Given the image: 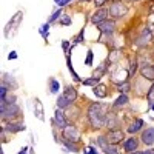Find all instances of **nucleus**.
<instances>
[{
    "mask_svg": "<svg viewBox=\"0 0 154 154\" xmlns=\"http://www.w3.org/2000/svg\"><path fill=\"white\" fill-rule=\"evenodd\" d=\"M82 42H83V29L79 32V35L74 38V45H75V43H82Z\"/></svg>",
    "mask_w": 154,
    "mask_h": 154,
    "instance_id": "obj_35",
    "label": "nucleus"
},
{
    "mask_svg": "<svg viewBox=\"0 0 154 154\" xmlns=\"http://www.w3.org/2000/svg\"><path fill=\"white\" fill-rule=\"evenodd\" d=\"M106 2H109V0H94V3H96V6H97V8H102Z\"/></svg>",
    "mask_w": 154,
    "mask_h": 154,
    "instance_id": "obj_38",
    "label": "nucleus"
},
{
    "mask_svg": "<svg viewBox=\"0 0 154 154\" xmlns=\"http://www.w3.org/2000/svg\"><path fill=\"white\" fill-rule=\"evenodd\" d=\"M2 85H5L8 89H12V88H17L19 85H17V82H16V79L12 77L11 74H8V72H5L3 75H2Z\"/></svg>",
    "mask_w": 154,
    "mask_h": 154,
    "instance_id": "obj_14",
    "label": "nucleus"
},
{
    "mask_svg": "<svg viewBox=\"0 0 154 154\" xmlns=\"http://www.w3.org/2000/svg\"><path fill=\"white\" fill-rule=\"evenodd\" d=\"M60 25H63V26H68V25H71V19L68 16H62L60 17Z\"/></svg>",
    "mask_w": 154,
    "mask_h": 154,
    "instance_id": "obj_32",
    "label": "nucleus"
},
{
    "mask_svg": "<svg viewBox=\"0 0 154 154\" xmlns=\"http://www.w3.org/2000/svg\"><path fill=\"white\" fill-rule=\"evenodd\" d=\"M54 2H56V3H57V5L60 6V8H63V6L66 5V3H69L71 0H54Z\"/></svg>",
    "mask_w": 154,
    "mask_h": 154,
    "instance_id": "obj_37",
    "label": "nucleus"
},
{
    "mask_svg": "<svg viewBox=\"0 0 154 154\" xmlns=\"http://www.w3.org/2000/svg\"><path fill=\"white\" fill-rule=\"evenodd\" d=\"M97 28L100 29L102 34L111 35V34L116 31V22H114V20H105V22H102L100 25H97Z\"/></svg>",
    "mask_w": 154,
    "mask_h": 154,
    "instance_id": "obj_6",
    "label": "nucleus"
},
{
    "mask_svg": "<svg viewBox=\"0 0 154 154\" xmlns=\"http://www.w3.org/2000/svg\"><path fill=\"white\" fill-rule=\"evenodd\" d=\"M106 128L111 131V130H117L119 128V119L116 117V114H108L106 116V122H105Z\"/></svg>",
    "mask_w": 154,
    "mask_h": 154,
    "instance_id": "obj_16",
    "label": "nucleus"
},
{
    "mask_svg": "<svg viewBox=\"0 0 154 154\" xmlns=\"http://www.w3.org/2000/svg\"><path fill=\"white\" fill-rule=\"evenodd\" d=\"M148 94H146V100H148V103L152 106L154 105V82H152V85H151V88L146 91Z\"/></svg>",
    "mask_w": 154,
    "mask_h": 154,
    "instance_id": "obj_26",
    "label": "nucleus"
},
{
    "mask_svg": "<svg viewBox=\"0 0 154 154\" xmlns=\"http://www.w3.org/2000/svg\"><path fill=\"white\" fill-rule=\"evenodd\" d=\"M60 17H62V9H57V11H54L53 14L49 16V19H48V23L51 25L53 22H56V20H57V19H60Z\"/></svg>",
    "mask_w": 154,
    "mask_h": 154,
    "instance_id": "obj_28",
    "label": "nucleus"
},
{
    "mask_svg": "<svg viewBox=\"0 0 154 154\" xmlns=\"http://www.w3.org/2000/svg\"><path fill=\"white\" fill-rule=\"evenodd\" d=\"M82 83L85 85V86H97L100 82H99V79H96V77H88V79H83L82 80Z\"/></svg>",
    "mask_w": 154,
    "mask_h": 154,
    "instance_id": "obj_23",
    "label": "nucleus"
},
{
    "mask_svg": "<svg viewBox=\"0 0 154 154\" xmlns=\"http://www.w3.org/2000/svg\"><path fill=\"white\" fill-rule=\"evenodd\" d=\"M5 130L9 131V133H20V131L25 130V126L22 123H12V122H9V123H6Z\"/></svg>",
    "mask_w": 154,
    "mask_h": 154,
    "instance_id": "obj_20",
    "label": "nucleus"
},
{
    "mask_svg": "<svg viewBox=\"0 0 154 154\" xmlns=\"http://www.w3.org/2000/svg\"><path fill=\"white\" fill-rule=\"evenodd\" d=\"M22 17H23V12L19 11V12H16V16L8 22V25L5 26V37H6V38L11 37V28H12V32L16 34V29H17V26H19L20 22H22Z\"/></svg>",
    "mask_w": 154,
    "mask_h": 154,
    "instance_id": "obj_3",
    "label": "nucleus"
},
{
    "mask_svg": "<svg viewBox=\"0 0 154 154\" xmlns=\"http://www.w3.org/2000/svg\"><path fill=\"white\" fill-rule=\"evenodd\" d=\"M151 109H152V111H154V105H152V106H151Z\"/></svg>",
    "mask_w": 154,
    "mask_h": 154,
    "instance_id": "obj_44",
    "label": "nucleus"
},
{
    "mask_svg": "<svg viewBox=\"0 0 154 154\" xmlns=\"http://www.w3.org/2000/svg\"><path fill=\"white\" fill-rule=\"evenodd\" d=\"M49 85H51V89H49V93H51V94H56V93H59V88H60V85H59V82H57L56 79H53V77H51V79H49Z\"/></svg>",
    "mask_w": 154,
    "mask_h": 154,
    "instance_id": "obj_24",
    "label": "nucleus"
},
{
    "mask_svg": "<svg viewBox=\"0 0 154 154\" xmlns=\"http://www.w3.org/2000/svg\"><path fill=\"white\" fill-rule=\"evenodd\" d=\"M68 106H69V103L65 100V97L59 96V97H57V108H59V109H65V108H68Z\"/></svg>",
    "mask_w": 154,
    "mask_h": 154,
    "instance_id": "obj_25",
    "label": "nucleus"
},
{
    "mask_svg": "<svg viewBox=\"0 0 154 154\" xmlns=\"http://www.w3.org/2000/svg\"><path fill=\"white\" fill-rule=\"evenodd\" d=\"M6 94H8V88L5 85H2V86H0V100L6 99Z\"/></svg>",
    "mask_w": 154,
    "mask_h": 154,
    "instance_id": "obj_33",
    "label": "nucleus"
},
{
    "mask_svg": "<svg viewBox=\"0 0 154 154\" xmlns=\"http://www.w3.org/2000/svg\"><path fill=\"white\" fill-rule=\"evenodd\" d=\"M142 126H143V120H142V119H136V120L133 122V125H130V128H128V133L134 134V133H137Z\"/></svg>",
    "mask_w": 154,
    "mask_h": 154,
    "instance_id": "obj_21",
    "label": "nucleus"
},
{
    "mask_svg": "<svg viewBox=\"0 0 154 154\" xmlns=\"http://www.w3.org/2000/svg\"><path fill=\"white\" fill-rule=\"evenodd\" d=\"M151 38H152V34H151V29L146 28L143 29L142 32H140V37H139V40H137V45L139 46H145L151 42Z\"/></svg>",
    "mask_w": 154,
    "mask_h": 154,
    "instance_id": "obj_13",
    "label": "nucleus"
},
{
    "mask_svg": "<svg viewBox=\"0 0 154 154\" xmlns=\"http://www.w3.org/2000/svg\"><path fill=\"white\" fill-rule=\"evenodd\" d=\"M106 105L105 103H91L88 108V120L94 130H99L106 122Z\"/></svg>",
    "mask_w": 154,
    "mask_h": 154,
    "instance_id": "obj_1",
    "label": "nucleus"
},
{
    "mask_svg": "<svg viewBox=\"0 0 154 154\" xmlns=\"http://www.w3.org/2000/svg\"><path fill=\"white\" fill-rule=\"evenodd\" d=\"M34 114L38 120H45V112H43V106H42V102L40 99H34Z\"/></svg>",
    "mask_w": 154,
    "mask_h": 154,
    "instance_id": "obj_15",
    "label": "nucleus"
},
{
    "mask_svg": "<svg viewBox=\"0 0 154 154\" xmlns=\"http://www.w3.org/2000/svg\"><path fill=\"white\" fill-rule=\"evenodd\" d=\"M140 75L146 80H154V66L152 65H145L140 69Z\"/></svg>",
    "mask_w": 154,
    "mask_h": 154,
    "instance_id": "obj_17",
    "label": "nucleus"
},
{
    "mask_svg": "<svg viewBox=\"0 0 154 154\" xmlns=\"http://www.w3.org/2000/svg\"><path fill=\"white\" fill-rule=\"evenodd\" d=\"M116 86H117V89L122 94H128V93H130V89H131V83L130 82H123V83H119Z\"/></svg>",
    "mask_w": 154,
    "mask_h": 154,
    "instance_id": "obj_22",
    "label": "nucleus"
},
{
    "mask_svg": "<svg viewBox=\"0 0 154 154\" xmlns=\"http://www.w3.org/2000/svg\"><path fill=\"white\" fill-rule=\"evenodd\" d=\"M62 137L63 139H66V140H69V142H79V139H80V133H79V130H77L75 126H66V128H63L62 130Z\"/></svg>",
    "mask_w": 154,
    "mask_h": 154,
    "instance_id": "obj_4",
    "label": "nucleus"
},
{
    "mask_svg": "<svg viewBox=\"0 0 154 154\" xmlns=\"http://www.w3.org/2000/svg\"><path fill=\"white\" fill-rule=\"evenodd\" d=\"M126 12H128V6L123 2H114L108 8V14L112 19H120V17H123L126 14Z\"/></svg>",
    "mask_w": 154,
    "mask_h": 154,
    "instance_id": "obj_2",
    "label": "nucleus"
},
{
    "mask_svg": "<svg viewBox=\"0 0 154 154\" xmlns=\"http://www.w3.org/2000/svg\"><path fill=\"white\" fill-rule=\"evenodd\" d=\"M62 48H63V51H65V54H66L68 51L71 49V48H69V42H68V40H63V42H62Z\"/></svg>",
    "mask_w": 154,
    "mask_h": 154,
    "instance_id": "obj_36",
    "label": "nucleus"
},
{
    "mask_svg": "<svg viewBox=\"0 0 154 154\" xmlns=\"http://www.w3.org/2000/svg\"><path fill=\"white\" fill-rule=\"evenodd\" d=\"M48 29H49V23H45L43 26L40 28V34H42V37L45 38V40H46V38H48V32H49Z\"/></svg>",
    "mask_w": 154,
    "mask_h": 154,
    "instance_id": "obj_30",
    "label": "nucleus"
},
{
    "mask_svg": "<svg viewBox=\"0 0 154 154\" xmlns=\"http://www.w3.org/2000/svg\"><path fill=\"white\" fill-rule=\"evenodd\" d=\"M26 152H28V146H23V148H22V149H20L17 154H26Z\"/></svg>",
    "mask_w": 154,
    "mask_h": 154,
    "instance_id": "obj_40",
    "label": "nucleus"
},
{
    "mask_svg": "<svg viewBox=\"0 0 154 154\" xmlns=\"http://www.w3.org/2000/svg\"><path fill=\"white\" fill-rule=\"evenodd\" d=\"M62 145H65L69 151H79V148H77V146L74 145V142H69V140L63 139V137H62Z\"/></svg>",
    "mask_w": 154,
    "mask_h": 154,
    "instance_id": "obj_27",
    "label": "nucleus"
},
{
    "mask_svg": "<svg viewBox=\"0 0 154 154\" xmlns=\"http://www.w3.org/2000/svg\"><path fill=\"white\" fill-rule=\"evenodd\" d=\"M54 123L59 126V128H66L68 126V123H66V117H65V112H63L62 109H56V112H54Z\"/></svg>",
    "mask_w": 154,
    "mask_h": 154,
    "instance_id": "obj_10",
    "label": "nucleus"
},
{
    "mask_svg": "<svg viewBox=\"0 0 154 154\" xmlns=\"http://www.w3.org/2000/svg\"><path fill=\"white\" fill-rule=\"evenodd\" d=\"M93 93H94L99 99H105V97L108 96V88H106V85H103V83H99L97 86L93 88Z\"/></svg>",
    "mask_w": 154,
    "mask_h": 154,
    "instance_id": "obj_18",
    "label": "nucleus"
},
{
    "mask_svg": "<svg viewBox=\"0 0 154 154\" xmlns=\"http://www.w3.org/2000/svg\"><path fill=\"white\" fill-rule=\"evenodd\" d=\"M85 63H86L88 66L93 65V51H91V49L88 51V56H86V59H85Z\"/></svg>",
    "mask_w": 154,
    "mask_h": 154,
    "instance_id": "obj_34",
    "label": "nucleus"
},
{
    "mask_svg": "<svg viewBox=\"0 0 154 154\" xmlns=\"http://www.w3.org/2000/svg\"><path fill=\"white\" fill-rule=\"evenodd\" d=\"M128 75H130V72H128L126 69H116L111 77H112V82L116 85H119V83L128 82Z\"/></svg>",
    "mask_w": 154,
    "mask_h": 154,
    "instance_id": "obj_7",
    "label": "nucleus"
},
{
    "mask_svg": "<svg viewBox=\"0 0 154 154\" xmlns=\"http://www.w3.org/2000/svg\"><path fill=\"white\" fill-rule=\"evenodd\" d=\"M85 154H91V151H86V149H85Z\"/></svg>",
    "mask_w": 154,
    "mask_h": 154,
    "instance_id": "obj_42",
    "label": "nucleus"
},
{
    "mask_svg": "<svg viewBox=\"0 0 154 154\" xmlns=\"http://www.w3.org/2000/svg\"><path fill=\"white\" fill-rule=\"evenodd\" d=\"M142 142L146 145V146H151L152 143H154V128L152 126H148L146 130H143V133H142Z\"/></svg>",
    "mask_w": 154,
    "mask_h": 154,
    "instance_id": "obj_9",
    "label": "nucleus"
},
{
    "mask_svg": "<svg viewBox=\"0 0 154 154\" xmlns=\"http://www.w3.org/2000/svg\"><path fill=\"white\" fill-rule=\"evenodd\" d=\"M89 151H91V154H99V151H97L94 146H89Z\"/></svg>",
    "mask_w": 154,
    "mask_h": 154,
    "instance_id": "obj_41",
    "label": "nucleus"
},
{
    "mask_svg": "<svg viewBox=\"0 0 154 154\" xmlns=\"http://www.w3.org/2000/svg\"><path fill=\"white\" fill-rule=\"evenodd\" d=\"M137 148H139V140L136 137H130L123 142V149L126 152H134L137 151Z\"/></svg>",
    "mask_w": 154,
    "mask_h": 154,
    "instance_id": "obj_11",
    "label": "nucleus"
},
{
    "mask_svg": "<svg viewBox=\"0 0 154 154\" xmlns=\"http://www.w3.org/2000/svg\"><path fill=\"white\" fill-rule=\"evenodd\" d=\"M80 2H89V0H80Z\"/></svg>",
    "mask_w": 154,
    "mask_h": 154,
    "instance_id": "obj_43",
    "label": "nucleus"
},
{
    "mask_svg": "<svg viewBox=\"0 0 154 154\" xmlns=\"http://www.w3.org/2000/svg\"><path fill=\"white\" fill-rule=\"evenodd\" d=\"M62 96L65 97V100H66L68 103L71 105L72 102L77 99V89H75L74 86H66V88H65V91L62 93Z\"/></svg>",
    "mask_w": 154,
    "mask_h": 154,
    "instance_id": "obj_12",
    "label": "nucleus"
},
{
    "mask_svg": "<svg viewBox=\"0 0 154 154\" xmlns=\"http://www.w3.org/2000/svg\"><path fill=\"white\" fill-rule=\"evenodd\" d=\"M106 16H108V9H105V8H99L94 14H93V17H91V22L94 23V25H100L102 22H105L106 20Z\"/></svg>",
    "mask_w": 154,
    "mask_h": 154,
    "instance_id": "obj_8",
    "label": "nucleus"
},
{
    "mask_svg": "<svg viewBox=\"0 0 154 154\" xmlns=\"http://www.w3.org/2000/svg\"><path fill=\"white\" fill-rule=\"evenodd\" d=\"M123 139H125V134H123L122 130H111V131L106 134V140H108L111 145H117V143H120Z\"/></svg>",
    "mask_w": 154,
    "mask_h": 154,
    "instance_id": "obj_5",
    "label": "nucleus"
},
{
    "mask_svg": "<svg viewBox=\"0 0 154 154\" xmlns=\"http://www.w3.org/2000/svg\"><path fill=\"white\" fill-rule=\"evenodd\" d=\"M137 69V60L134 62V59H131V65H130V75H134Z\"/></svg>",
    "mask_w": 154,
    "mask_h": 154,
    "instance_id": "obj_31",
    "label": "nucleus"
},
{
    "mask_svg": "<svg viewBox=\"0 0 154 154\" xmlns=\"http://www.w3.org/2000/svg\"><path fill=\"white\" fill-rule=\"evenodd\" d=\"M128 105V96L126 94H120L117 99L114 100V103H112V108L114 109H119V108H123Z\"/></svg>",
    "mask_w": 154,
    "mask_h": 154,
    "instance_id": "obj_19",
    "label": "nucleus"
},
{
    "mask_svg": "<svg viewBox=\"0 0 154 154\" xmlns=\"http://www.w3.org/2000/svg\"><path fill=\"white\" fill-rule=\"evenodd\" d=\"M105 71H106V68H105V65H102L100 68H97L94 72H93V77H96V79H99L100 80V77L105 74Z\"/></svg>",
    "mask_w": 154,
    "mask_h": 154,
    "instance_id": "obj_29",
    "label": "nucleus"
},
{
    "mask_svg": "<svg viewBox=\"0 0 154 154\" xmlns=\"http://www.w3.org/2000/svg\"><path fill=\"white\" fill-rule=\"evenodd\" d=\"M8 59H9V60H16V59H17V53H16V51H11L9 56H8Z\"/></svg>",
    "mask_w": 154,
    "mask_h": 154,
    "instance_id": "obj_39",
    "label": "nucleus"
}]
</instances>
